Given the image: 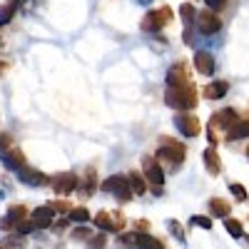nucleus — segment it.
Instances as JSON below:
<instances>
[{
	"label": "nucleus",
	"mask_w": 249,
	"mask_h": 249,
	"mask_svg": "<svg viewBox=\"0 0 249 249\" xmlns=\"http://www.w3.org/2000/svg\"><path fill=\"white\" fill-rule=\"evenodd\" d=\"M164 102L175 110H192L197 105V95L192 85H184V88H170L167 95H164Z\"/></svg>",
	"instance_id": "obj_1"
},
{
	"label": "nucleus",
	"mask_w": 249,
	"mask_h": 249,
	"mask_svg": "<svg viewBox=\"0 0 249 249\" xmlns=\"http://www.w3.org/2000/svg\"><path fill=\"white\" fill-rule=\"evenodd\" d=\"M120 244L124 249H164L162 242H157L150 234H142V232H132V234H122Z\"/></svg>",
	"instance_id": "obj_2"
},
{
	"label": "nucleus",
	"mask_w": 249,
	"mask_h": 249,
	"mask_svg": "<svg viewBox=\"0 0 249 249\" xmlns=\"http://www.w3.org/2000/svg\"><path fill=\"white\" fill-rule=\"evenodd\" d=\"M102 190L110 192V195H117L120 199H130L132 197V190H130V179L122 177V175H115L110 179L102 182Z\"/></svg>",
	"instance_id": "obj_3"
},
{
	"label": "nucleus",
	"mask_w": 249,
	"mask_h": 249,
	"mask_svg": "<svg viewBox=\"0 0 249 249\" xmlns=\"http://www.w3.org/2000/svg\"><path fill=\"white\" fill-rule=\"evenodd\" d=\"M142 170H144V177H147V182L152 184V190H155V187H157V190H162L164 172H162V167H160L152 157H144V160H142Z\"/></svg>",
	"instance_id": "obj_4"
},
{
	"label": "nucleus",
	"mask_w": 249,
	"mask_h": 249,
	"mask_svg": "<svg viewBox=\"0 0 249 249\" xmlns=\"http://www.w3.org/2000/svg\"><path fill=\"white\" fill-rule=\"evenodd\" d=\"M234 122H237V112H234L232 107L217 112V115L212 117V122H210V142L214 144V130H217V127H227V130H230Z\"/></svg>",
	"instance_id": "obj_5"
},
{
	"label": "nucleus",
	"mask_w": 249,
	"mask_h": 249,
	"mask_svg": "<svg viewBox=\"0 0 249 249\" xmlns=\"http://www.w3.org/2000/svg\"><path fill=\"white\" fill-rule=\"evenodd\" d=\"M175 127L184 137H197L199 135V120L195 115H175Z\"/></svg>",
	"instance_id": "obj_6"
},
{
	"label": "nucleus",
	"mask_w": 249,
	"mask_h": 249,
	"mask_svg": "<svg viewBox=\"0 0 249 249\" xmlns=\"http://www.w3.org/2000/svg\"><path fill=\"white\" fill-rule=\"evenodd\" d=\"M197 28L204 33V35H214L222 23H219V18L212 13V10H204V13H197Z\"/></svg>",
	"instance_id": "obj_7"
},
{
	"label": "nucleus",
	"mask_w": 249,
	"mask_h": 249,
	"mask_svg": "<svg viewBox=\"0 0 249 249\" xmlns=\"http://www.w3.org/2000/svg\"><path fill=\"white\" fill-rule=\"evenodd\" d=\"M170 20V10L167 8H162V10H157V13H147V18L142 20V30L144 33H155V30H160L164 23Z\"/></svg>",
	"instance_id": "obj_8"
},
{
	"label": "nucleus",
	"mask_w": 249,
	"mask_h": 249,
	"mask_svg": "<svg viewBox=\"0 0 249 249\" xmlns=\"http://www.w3.org/2000/svg\"><path fill=\"white\" fill-rule=\"evenodd\" d=\"M157 155L162 160L172 162V164H179L184 160V147H182V144H175V142H162V147L157 150Z\"/></svg>",
	"instance_id": "obj_9"
},
{
	"label": "nucleus",
	"mask_w": 249,
	"mask_h": 249,
	"mask_svg": "<svg viewBox=\"0 0 249 249\" xmlns=\"http://www.w3.org/2000/svg\"><path fill=\"white\" fill-rule=\"evenodd\" d=\"M15 175H18L20 182H25V184H30V187H43V184L48 182V177H45L43 172H37V170L28 167V164H25V167H20Z\"/></svg>",
	"instance_id": "obj_10"
},
{
	"label": "nucleus",
	"mask_w": 249,
	"mask_h": 249,
	"mask_svg": "<svg viewBox=\"0 0 249 249\" xmlns=\"http://www.w3.org/2000/svg\"><path fill=\"white\" fill-rule=\"evenodd\" d=\"M195 68H197L199 75H212L214 72V55L207 53V50L195 53Z\"/></svg>",
	"instance_id": "obj_11"
},
{
	"label": "nucleus",
	"mask_w": 249,
	"mask_h": 249,
	"mask_svg": "<svg viewBox=\"0 0 249 249\" xmlns=\"http://www.w3.org/2000/svg\"><path fill=\"white\" fill-rule=\"evenodd\" d=\"M75 187H77V177H75V175H70V172L55 177V182H53V190H55L57 195H70V192L75 190Z\"/></svg>",
	"instance_id": "obj_12"
},
{
	"label": "nucleus",
	"mask_w": 249,
	"mask_h": 249,
	"mask_svg": "<svg viewBox=\"0 0 249 249\" xmlns=\"http://www.w3.org/2000/svg\"><path fill=\"white\" fill-rule=\"evenodd\" d=\"M95 227H100V230H105V232H117L120 227H122V219H112L107 212H97L95 214Z\"/></svg>",
	"instance_id": "obj_13"
},
{
	"label": "nucleus",
	"mask_w": 249,
	"mask_h": 249,
	"mask_svg": "<svg viewBox=\"0 0 249 249\" xmlns=\"http://www.w3.org/2000/svg\"><path fill=\"white\" fill-rule=\"evenodd\" d=\"M33 224L37 227V230H48V227L53 224V210L50 207H37V210L33 212Z\"/></svg>",
	"instance_id": "obj_14"
},
{
	"label": "nucleus",
	"mask_w": 249,
	"mask_h": 249,
	"mask_svg": "<svg viewBox=\"0 0 249 249\" xmlns=\"http://www.w3.org/2000/svg\"><path fill=\"white\" fill-rule=\"evenodd\" d=\"M23 217H25V207H10L8 210V217L0 222V227H3V230H13V227H18L20 222H23Z\"/></svg>",
	"instance_id": "obj_15"
},
{
	"label": "nucleus",
	"mask_w": 249,
	"mask_h": 249,
	"mask_svg": "<svg viewBox=\"0 0 249 249\" xmlns=\"http://www.w3.org/2000/svg\"><path fill=\"white\" fill-rule=\"evenodd\" d=\"M0 160H3L5 167H10L13 172H18L20 167H25V160H23V152H18V150H8L0 155Z\"/></svg>",
	"instance_id": "obj_16"
},
{
	"label": "nucleus",
	"mask_w": 249,
	"mask_h": 249,
	"mask_svg": "<svg viewBox=\"0 0 249 249\" xmlns=\"http://www.w3.org/2000/svg\"><path fill=\"white\" fill-rule=\"evenodd\" d=\"M167 85H170V88H184V85H190V82H187V75H184V68H182V65L170 68V72H167Z\"/></svg>",
	"instance_id": "obj_17"
},
{
	"label": "nucleus",
	"mask_w": 249,
	"mask_h": 249,
	"mask_svg": "<svg viewBox=\"0 0 249 249\" xmlns=\"http://www.w3.org/2000/svg\"><path fill=\"white\" fill-rule=\"evenodd\" d=\"M204 164H207V170H210V175H219L222 172V162H219V155H217L214 147L204 150Z\"/></svg>",
	"instance_id": "obj_18"
},
{
	"label": "nucleus",
	"mask_w": 249,
	"mask_h": 249,
	"mask_svg": "<svg viewBox=\"0 0 249 249\" xmlns=\"http://www.w3.org/2000/svg\"><path fill=\"white\" fill-rule=\"evenodd\" d=\"M227 132H230V135H227L230 140H244V137H249V122L247 120H237Z\"/></svg>",
	"instance_id": "obj_19"
},
{
	"label": "nucleus",
	"mask_w": 249,
	"mask_h": 249,
	"mask_svg": "<svg viewBox=\"0 0 249 249\" xmlns=\"http://www.w3.org/2000/svg\"><path fill=\"white\" fill-rule=\"evenodd\" d=\"M210 212L214 217H224L227 219V214H230V204H227L224 199H210Z\"/></svg>",
	"instance_id": "obj_20"
},
{
	"label": "nucleus",
	"mask_w": 249,
	"mask_h": 249,
	"mask_svg": "<svg viewBox=\"0 0 249 249\" xmlns=\"http://www.w3.org/2000/svg\"><path fill=\"white\" fill-rule=\"evenodd\" d=\"M227 90H230V85H227V82H214V85H210L204 92H207V97H210V100H219V97L227 95Z\"/></svg>",
	"instance_id": "obj_21"
},
{
	"label": "nucleus",
	"mask_w": 249,
	"mask_h": 249,
	"mask_svg": "<svg viewBox=\"0 0 249 249\" xmlns=\"http://www.w3.org/2000/svg\"><path fill=\"white\" fill-rule=\"evenodd\" d=\"M18 5H20V0H10V3H5L3 8H0V25L10 23V18H13V13H15Z\"/></svg>",
	"instance_id": "obj_22"
},
{
	"label": "nucleus",
	"mask_w": 249,
	"mask_h": 249,
	"mask_svg": "<svg viewBox=\"0 0 249 249\" xmlns=\"http://www.w3.org/2000/svg\"><path fill=\"white\" fill-rule=\"evenodd\" d=\"M224 230L230 232V234H232L234 239H242V237H244L242 222H237V219H230V217H227V219H224Z\"/></svg>",
	"instance_id": "obj_23"
},
{
	"label": "nucleus",
	"mask_w": 249,
	"mask_h": 249,
	"mask_svg": "<svg viewBox=\"0 0 249 249\" xmlns=\"http://www.w3.org/2000/svg\"><path fill=\"white\" fill-rule=\"evenodd\" d=\"M179 15H182V20H184V25L190 28L192 20H195V15H197V10H195L192 3H182V5H179Z\"/></svg>",
	"instance_id": "obj_24"
},
{
	"label": "nucleus",
	"mask_w": 249,
	"mask_h": 249,
	"mask_svg": "<svg viewBox=\"0 0 249 249\" xmlns=\"http://www.w3.org/2000/svg\"><path fill=\"white\" fill-rule=\"evenodd\" d=\"M130 190L135 192V195H144V179H142V175H137V172H130Z\"/></svg>",
	"instance_id": "obj_25"
},
{
	"label": "nucleus",
	"mask_w": 249,
	"mask_h": 249,
	"mask_svg": "<svg viewBox=\"0 0 249 249\" xmlns=\"http://www.w3.org/2000/svg\"><path fill=\"white\" fill-rule=\"evenodd\" d=\"M70 219L72 222H88L90 219V212L85 210V207H72V210H70Z\"/></svg>",
	"instance_id": "obj_26"
},
{
	"label": "nucleus",
	"mask_w": 249,
	"mask_h": 249,
	"mask_svg": "<svg viewBox=\"0 0 249 249\" xmlns=\"http://www.w3.org/2000/svg\"><path fill=\"white\" fill-rule=\"evenodd\" d=\"M167 230L172 232V237H177L182 244H184V232H182V224L175 222V219H167Z\"/></svg>",
	"instance_id": "obj_27"
},
{
	"label": "nucleus",
	"mask_w": 249,
	"mask_h": 249,
	"mask_svg": "<svg viewBox=\"0 0 249 249\" xmlns=\"http://www.w3.org/2000/svg\"><path fill=\"white\" fill-rule=\"evenodd\" d=\"M230 192L237 197V202H244V199H247V190H244L242 184H237V182H232V184H230Z\"/></svg>",
	"instance_id": "obj_28"
},
{
	"label": "nucleus",
	"mask_w": 249,
	"mask_h": 249,
	"mask_svg": "<svg viewBox=\"0 0 249 249\" xmlns=\"http://www.w3.org/2000/svg\"><path fill=\"white\" fill-rule=\"evenodd\" d=\"M37 227L33 224V219L30 222H20L18 227H15V234H30V232H35Z\"/></svg>",
	"instance_id": "obj_29"
},
{
	"label": "nucleus",
	"mask_w": 249,
	"mask_h": 249,
	"mask_svg": "<svg viewBox=\"0 0 249 249\" xmlns=\"http://www.w3.org/2000/svg\"><path fill=\"white\" fill-rule=\"evenodd\" d=\"M190 224H192V227H202V230H210V227H212V219H210V217H192Z\"/></svg>",
	"instance_id": "obj_30"
},
{
	"label": "nucleus",
	"mask_w": 249,
	"mask_h": 249,
	"mask_svg": "<svg viewBox=\"0 0 249 249\" xmlns=\"http://www.w3.org/2000/svg\"><path fill=\"white\" fill-rule=\"evenodd\" d=\"M204 3H207V8H210V10H222L227 5V0H204Z\"/></svg>",
	"instance_id": "obj_31"
},
{
	"label": "nucleus",
	"mask_w": 249,
	"mask_h": 249,
	"mask_svg": "<svg viewBox=\"0 0 249 249\" xmlns=\"http://www.w3.org/2000/svg\"><path fill=\"white\" fill-rule=\"evenodd\" d=\"M5 244H8V247H23V244H25V239H23V237H8V239H5Z\"/></svg>",
	"instance_id": "obj_32"
},
{
	"label": "nucleus",
	"mask_w": 249,
	"mask_h": 249,
	"mask_svg": "<svg viewBox=\"0 0 249 249\" xmlns=\"http://www.w3.org/2000/svg\"><path fill=\"white\" fill-rule=\"evenodd\" d=\"M90 247H92V249H102V247H105V237H97V239H92V242H90Z\"/></svg>",
	"instance_id": "obj_33"
},
{
	"label": "nucleus",
	"mask_w": 249,
	"mask_h": 249,
	"mask_svg": "<svg viewBox=\"0 0 249 249\" xmlns=\"http://www.w3.org/2000/svg\"><path fill=\"white\" fill-rule=\"evenodd\" d=\"M88 234H90L88 230H75V237H77V239H85Z\"/></svg>",
	"instance_id": "obj_34"
},
{
	"label": "nucleus",
	"mask_w": 249,
	"mask_h": 249,
	"mask_svg": "<svg viewBox=\"0 0 249 249\" xmlns=\"http://www.w3.org/2000/svg\"><path fill=\"white\" fill-rule=\"evenodd\" d=\"M137 3H140V5H150V3H152V0H137Z\"/></svg>",
	"instance_id": "obj_35"
},
{
	"label": "nucleus",
	"mask_w": 249,
	"mask_h": 249,
	"mask_svg": "<svg viewBox=\"0 0 249 249\" xmlns=\"http://www.w3.org/2000/svg\"><path fill=\"white\" fill-rule=\"evenodd\" d=\"M0 199H3V190H0Z\"/></svg>",
	"instance_id": "obj_36"
},
{
	"label": "nucleus",
	"mask_w": 249,
	"mask_h": 249,
	"mask_svg": "<svg viewBox=\"0 0 249 249\" xmlns=\"http://www.w3.org/2000/svg\"><path fill=\"white\" fill-rule=\"evenodd\" d=\"M247 242H249V237H247Z\"/></svg>",
	"instance_id": "obj_37"
}]
</instances>
